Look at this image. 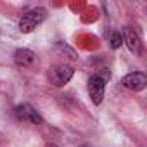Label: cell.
<instances>
[{"mask_svg": "<svg viewBox=\"0 0 147 147\" xmlns=\"http://www.w3.org/2000/svg\"><path fill=\"white\" fill-rule=\"evenodd\" d=\"M109 78V71H97L88 78V95L92 99V102L95 106H100L102 104V99H104V92H106V82Z\"/></svg>", "mask_w": 147, "mask_h": 147, "instance_id": "1", "label": "cell"}, {"mask_svg": "<svg viewBox=\"0 0 147 147\" xmlns=\"http://www.w3.org/2000/svg\"><path fill=\"white\" fill-rule=\"evenodd\" d=\"M47 19V9L45 7H33L23 14L19 19V31L21 33H31L35 31L43 21Z\"/></svg>", "mask_w": 147, "mask_h": 147, "instance_id": "2", "label": "cell"}, {"mask_svg": "<svg viewBox=\"0 0 147 147\" xmlns=\"http://www.w3.org/2000/svg\"><path fill=\"white\" fill-rule=\"evenodd\" d=\"M73 75H75V67L69 66V64L61 62V64H55V66L49 67V71H47V80L54 87H64L66 83L71 82Z\"/></svg>", "mask_w": 147, "mask_h": 147, "instance_id": "3", "label": "cell"}, {"mask_svg": "<svg viewBox=\"0 0 147 147\" xmlns=\"http://www.w3.org/2000/svg\"><path fill=\"white\" fill-rule=\"evenodd\" d=\"M14 118L19 123H28V125H43V118L40 113L31 106V104H19L14 107Z\"/></svg>", "mask_w": 147, "mask_h": 147, "instance_id": "4", "label": "cell"}, {"mask_svg": "<svg viewBox=\"0 0 147 147\" xmlns=\"http://www.w3.org/2000/svg\"><path fill=\"white\" fill-rule=\"evenodd\" d=\"M14 62H16V66H19L23 69H36L40 66L38 55L33 50H30V49H16Z\"/></svg>", "mask_w": 147, "mask_h": 147, "instance_id": "5", "label": "cell"}, {"mask_svg": "<svg viewBox=\"0 0 147 147\" xmlns=\"http://www.w3.org/2000/svg\"><path fill=\"white\" fill-rule=\"evenodd\" d=\"M121 85L131 92H142L147 87V76L142 71H131L121 78Z\"/></svg>", "mask_w": 147, "mask_h": 147, "instance_id": "6", "label": "cell"}, {"mask_svg": "<svg viewBox=\"0 0 147 147\" xmlns=\"http://www.w3.org/2000/svg\"><path fill=\"white\" fill-rule=\"evenodd\" d=\"M121 35H123V43L128 47V50H130L133 55H140V54H142V47H144V43H142V38H140L138 31L128 26V28L123 30Z\"/></svg>", "mask_w": 147, "mask_h": 147, "instance_id": "7", "label": "cell"}, {"mask_svg": "<svg viewBox=\"0 0 147 147\" xmlns=\"http://www.w3.org/2000/svg\"><path fill=\"white\" fill-rule=\"evenodd\" d=\"M121 45H123V35H121V31L114 30V31L111 33V36H109V47H111L113 50H118Z\"/></svg>", "mask_w": 147, "mask_h": 147, "instance_id": "8", "label": "cell"}, {"mask_svg": "<svg viewBox=\"0 0 147 147\" xmlns=\"http://www.w3.org/2000/svg\"><path fill=\"white\" fill-rule=\"evenodd\" d=\"M45 147H59V145H57V144H47Z\"/></svg>", "mask_w": 147, "mask_h": 147, "instance_id": "9", "label": "cell"}]
</instances>
